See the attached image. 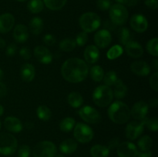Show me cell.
<instances>
[{
    "label": "cell",
    "mask_w": 158,
    "mask_h": 157,
    "mask_svg": "<svg viewBox=\"0 0 158 157\" xmlns=\"http://www.w3.org/2000/svg\"><path fill=\"white\" fill-rule=\"evenodd\" d=\"M0 129H1V123H0Z\"/></svg>",
    "instance_id": "6125c7cd"
},
{
    "label": "cell",
    "mask_w": 158,
    "mask_h": 157,
    "mask_svg": "<svg viewBox=\"0 0 158 157\" xmlns=\"http://www.w3.org/2000/svg\"><path fill=\"white\" fill-rule=\"evenodd\" d=\"M15 18L10 13H5L0 15V32L7 33L13 28Z\"/></svg>",
    "instance_id": "2e32d148"
},
{
    "label": "cell",
    "mask_w": 158,
    "mask_h": 157,
    "mask_svg": "<svg viewBox=\"0 0 158 157\" xmlns=\"http://www.w3.org/2000/svg\"><path fill=\"white\" fill-rule=\"evenodd\" d=\"M112 41V36L109 31L106 29H101L98 31L94 35V42L97 47L104 49L106 48Z\"/></svg>",
    "instance_id": "4fadbf2b"
},
{
    "label": "cell",
    "mask_w": 158,
    "mask_h": 157,
    "mask_svg": "<svg viewBox=\"0 0 158 157\" xmlns=\"http://www.w3.org/2000/svg\"><path fill=\"white\" fill-rule=\"evenodd\" d=\"M34 56L37 61L43 64H49L52 60V55L46 47L38 46L34 49Z\"/></svg>",
    "instance_id": "5bb4252c"
},
{
    "label": "cell",
    "mask_w": 158,
    "mask_h": 157,
    "mask_svg": "<svg viewBox=\"0 0 158 157\" xmlns=\"http://www.w3.org/2000/svg\"><path fill=\"white\" fill-rule=\"evenodd\" d=\"M103 27H104V29L109 31L110 32L111 31H116L117 29V26L114 24L111 20H106L103 23Z\"/></svg>",
    "instance_id": "bcb514c9"
},
{
    "label": "cell",
    "mask_w": 158,
    "mask_h": 157,
    "mask_svg": "<svg viewBox=\"0 0 158 157\" xmlns=\"http://www.w3.org/2000/svg\"><path fill=\"white\" fill-rule=\"evenodd\" d=\"M152 156V153L151 151H145V152H138L137 157H151Z\"/></svg>",
    "instance_id": "f5cc1de1"
},
{
    "label": "cell",
    "mask_w": 158,
    "mask_h": 157,
    "mask_svg": "<svg viewBox=\"0 0 158 157\" xmlns=\"http://www.w3.org/2000/svg\"><path fill=\"white\" fill-rule=\"evenodd\" d=\"M111 121L117 124H124L131 118V110L127 104L121 101H116L110 105L107 111Z\"/></svg>",
    "instance_id": "7a4b0ae2"
},
{
    "label": "cell",
    "mask_w": 158,
    "mask_h": 157,
    "mask_svg": "<svg viewBox=\"0 0 158 157\" xmlns=\"http://www.w3.org/2000/svg\"><path fill=\"white\" fill-rule=\"evenodd\" d=\"M18 2H24V1H26V0H17Z\"/></svg>",
    "instance_id": "94428289"
},
{
    "label": "cell",
    "mask_w": 158,
    "mask_h": 157,
    "mask_svg": "<svg viewBox=\"0 0 158 157\" xmlns=\"http://www.w3.org/2000/svg\"><path fill=\"white\" fill-rule=\"evenodd\" d=\"M83 56H84L85 60L88 63L94 64V63L97 62L100 58V51L97 46L90 45L85 49Z\"/></svg>",
    "instance_id": "d6986e66"
},
{
    "label": "cell",
    "mask_w": 158,
    "mask_h": 157,
    "mask_svg": "<svg viewBox=\"0 0 158 157\" xmlns=\"http://www.w3.org/2000/svg\"><path fill=\"white\" fill-rule=\"evenodd\" d=\"M7 93V88H6V85L0 82V98H2Z\"/></svg>",
    "instance_id": "816d5d0a"
},
{
    "label": "cell",
    "mask_w": 158,
    "mask_h": 157,
    "mask_svg": "<svg viewBox=\"0 0 158 157\" xmlns=\"http://www.w3.org/2000/svg\"><path fill=\"white\" fill-rule=\"evenodd\" d=\"M152 66L154 69H156V70H157L158 69V60L157 59V58H154V59L153 60Z\"/></svg>",
    "instance_id": "11a10c76"
},
{
    "label": "cell",
    "mask_w": 158,
    "mask_h": 157,
    "mask_svg": "<svg viewBox=\"0 0 158 157\" xmlns=\"http://www.w3.org/2000/svg\"><path fill=\"white\" fill-rule=\"evenodd\" d=\"M3 112H4V108H3V106L2 105H0V116L2 115Z\"/></svg>",
    "instance_id": "6f0895ef"
},
{
    "label": "cell",
    "mask_w": 158,
    "mask_h": 157,
    "mask_svg": "<svg viewBox=\"0 0 158 157\" xmlns=\"http://www.w3.org/2000/svg\"><path fill=\"white\" fill-rule=\"evenodd\" d=\"M117 34L120 42L123 46H126L130 41L132 40L131 33L129 29L126 27H121L117 29Z\"/></svg>",
    "instance_id": "484cf974"
},
{
    "label": "cell",
    "mask_w": 158,
    "mask_h": 157,
    "mask_svg": "<svg viewBox=\"0 0 158 157\" xmlns=\"http://www.w3.org/2000/svg\"><path fill=\"white\" fill-rule=\"evenodd\" d=\"M149 105H150V106H151V107H154V108L157 107V105H158V99H156V98L152 99L150 100Z\"/></svg>",
    "instance_id": "db71d44e"
},
{
    "label": "cell",
    "mask_w": 158,
    "mask_h": 157,
    "mask_svg": "<svg viewBox=\"0 0 158 157\" xmlns=\"http://www.w3.org/2000/svg\"><path fill=\"white\" fill-rule=\"evenodd\" d=\"M78 113L82 119L91 124L98 123L101 120V116L98 111L89 106H83L79 110Z\"/></svg>",
    "instance_id": "9c48e42d"
},
{
    "label": "cell",
    "mask_w": 158,
    "mask_h": 157,
    "mask_svg": "<svg viewBox=\"0 0 158 157\" xmlns=\"http://www.w3.org/2000/svg\"><path fill=\"white\" fill-rule=\"evenodd\" d=\"M73 135L79 143H87L94 138V131L87 125L79 123L74 126Z\"/></svg>",
    "instance_id": "ba28073f"
},
{
    "label": "cell",
    "mask_w": 158,
    "mask_h": 157,
    "mask_svg": "<svg viewBox=\"0 0 158 157\" xmlns=\"http://www.w3.org/2000/svg\"><path fill=\"white\" fill-rule=\"evenodd\" d=\"M128 15L127 9L123 5L117 3L110 8V20L117 26L124 25L127 21Z\"/></svg>",
    "instance_id": "52a82bcc"
},
{
    "label": "cell",
    "mask_w": 158,
    "mask_h": 157,
    "mask_svg": "<svg viewBox=\"0 0 158 157\" xmlns=\"http://www.w3.org/2000/svg\"><path fill=\"white\" fill-rule=\"evenodd\" d=\"M79 23L83 32H92L100 27L101 19L97 13L86 12L80 16Z\"/></svg>",
    "instance_id": "277c9868"
},
{
    "label": "cell",
    "mask_w": 158,
    "mask_h": 157,
    "mask_svg": "<svg viewBox=\"0 0 158 157\" xmlns=\"http://www.w3.org/2000/svg\"><path fill=\"white\" fill-rule=\"evenodd\" d=\"M148 109H149V106L148 103L143 101H139L133 106L131 110V115L136 120L142 121L146 118Z\"/></svg>",
    "instance_id": "7c38bea8"
},
{
    "label": "cell",
    "mask_w": 158,
    "mask_h": 157,
    "mask_svg": "<svg viewBox=\"0 0 158 157\" xmlns=\"http://www.w3.org/2000/svg\"><path fill=\"white\" fill-rule=\"evenodd\" d=\"M103 79L105 86H111L115 84V83L118 79V78H117V75L116 73V72H114V71H110V72H108L103 76Z\"/></svg>",
    "instance_id": "8d00e7d4"
},
{
    "label": "cell",
    "mask_w": 158,
    "mask_h": 157,
    "mask_svg": "<svg viewBox=\"0 0 158 157\" xmlns=\"http://www.w3.org/2000/svg\"><path fill=\"white\" fill-rule=\"evenodd\" d=\"M110 154V149L107 146L97 144L90 149V155L92 157H107Z\"/></svg>",
    "instance_id": "83f0119b"
},
{
    "label": "cell",
    "mask_w": 158,
    "mask_h": 157,
    "mask_svg": "<svg viewBox=\"0 0 158 157\" xmlns=\"http://www.w3.org/2000/svg\"><path fill=\"white\" fill-rule=\"evenodd\" d=\"M18 142L13 135L8 132L0 133V153L9 155L16 151Z\"/></svg>",
    "instance_id": "5b68a950"
},
{
    "label": "cell",
    "mask_w": 158,
    "mask_h": 157,
    "mask_svg": "<svg viewBox=\"0 0 158 157\" xmlns=\"http://www.w3.org/2000/svg\"><path fill=\"white\" fill-rule=\"evenodd\" d=\"M152 139L149 135H143L137 142V146H138L139 149L142 152L150 151L151 148L152 147Z\"/></svg>",
    "instance_id": "f1b7e54d"
},
{
    "label": "cell",
    "mask_w": 158,
    "mask_h": 157,
    "mask_svg": "<svg viewBox=\"0 0 158 157\" xmlns=\"http://www.w3.org/2000/svg\"><path fill=\"white\" fill-rule=\"evenodd\" d=\"M31 154L30 147L27 145H22L18 150L19 157H29Z\"/></svg>",
    "instance_id": "60d3db41"
},
{
    "label": "cell",
    "mask_w": 158,
    "mask_h": 157,
    "mask_svg": "<svg viewBox=\"0 0 158 157\" xmlns=\"http://www.w3.org/2000/svg\"><path fill=\"white\" fill-rule=\"evenodd\" d=\"M6 47V41L2 38H0V49H3Z\"/></svg>",
    "instance_id": "9f6ffc18"
},
{
    "label": "cell",
    "mask_w": 158,
    "mask_h": 157,
    "mask_svg": "<svg viewBox=\"0 0 158 157\" xmlns=\"http://www.w3.org/2000/svg\"><path fill=\"white\" fill-rule=\"evenodd\" d=\"M120 145V139L117 137H114L112 138L107 143V148L110 150V149H117L118 146Z\"/></svg>",
    "instance_id": "7dc6e473"
},
{
    "label": "cell",
    "mask_w": 158,
    "mask_h": 157,
    "mask_svg": "<svg viewBox=\"0 0 158 157\" xmlns=\"http://www.w3.org/2000/svg\"><path fill=\"white\" fill-rule=\"evenodd\" d=\"M67 0H43V4L50 10H60L64 7Z\"/></svg>",
    "instance_id": "f546056e"
},
{
    "label": "cell",
    "mask_w": 158,
    "mask_h": 157,
    "mask_svg": "<svg viewBox=\"0 0 158 157\" xmlns=\"http://www.w3.org/2000/svg\"><path fill=\"white\" fill-rule=\"evenodd\" d=\"M68 103L73 108H79L83 103V99L81 94L78 92H72L67 97Z\"/></svg>",
    "instance_id": "4316f807"
},
{
    "label": "cell",
    "mask_w": 158,
    "mask_h": 157,
    "mask_svg": "<svg viewBox=\"0 0 158 157\" xmlns=\"http://www.w3.org/2000/svg\"><path fill=\"white\" fill-rule=\"evenodd\" d=\"M2 77H3V72H2V70L0 69V80L2 78Z\"/></svg>",
    "instance_id": "680465c9"
},
{
    "label": "cell",
    "mask_w": 158,
    "mask_h": 157,
    "mask_svg": "<svg viewBox=\"0 0 158 157\" xmlns=\"http://www.w3.org/2000/svg\"><path fill=\"white\" fill-rule=\"evenodd\" d=\"M123 51V48L121 46H119V45H116V46H113L112 48L109 49L106 55H107V58L109 59H115V58H118L119 56L122 55Z\"/></svg>",
    "instance_id": "d590c367"
},
{
    "label": "cell",
    "mask_w": 158,
    "mask_h": 157,
    "mask_svg": "<svg viewBox=\"0 0 158 157\" xmlns=\"http://www.w3.org/2000/svg\"><path fill=\"white\" fill-rule=\"evenodd\" d=\"M4 126L7 130L12 132H19L23 130V124L18 118L9 116L5 119Z\"/></svg>",
    "instance_id": "44dd1931"
},
{
    "label": "cell",
    "mask_w": 158,
    "mask_h": 157,
    "mask_svg": "<svg viewBox=\"0 0 158 157\" xmlns=\"http://www.w3.org/2000/svg\"><path fill=\"white\" fill-rule=\"evenodd\" d=\"M143 125L146 126L150 130L156 131L158 130V119L157 117H153V118H145L144 119L142 120Z\"/></svg>",
    "instance_id": "f35d334b"
},
{
    "label": "cell",
    "mask_w": 158,
    "mask_h": 157,
    "mask_svg": "<svg viewBox=\"0 0 158 157\" xmlns=\"http://www.w3.org/2000/svg\"><path fill=\"white\" fill-rule=\"evenodd\" d=\"M119 4H121L123 6H134L138 3L140 0H116Z\"/></svg>",
    "instance_id": "681fc988"
},
{
    "label": "cell",
    "mask_w": 158,
    "mask_h": 157,
    "mask_svg": "<svg viewBox=\"0 0 158 157\" xmlns=\"http://www.w3.org/2000/svg\"><path fill=\"white\" fill-rule=\"evenodd\" d=\"M143 128H144V125L142 121L134 120V121L130 122L125 129L126 137L130 140L136 139L143 132Z\"/></svg>",
    "instance_id": "30bf717a"
},
{
    "label": "cell",
    "mask_w": 158,
    "mask_h": 157,
    "mask_svg": "<svg viewBox=\"0 0 158 157\" xmlns=\"http://www.w3.org/2000/svg\"><path fill=\"white\" fill-rule=\"evenodd\" d=\"M114 86V89L113 91V94L115 98L118 99L124 98L127 94V87L123 83V82L120 79H117Z\"/></svg>",
    "instance_id": "cb8c5ba5"
},
{
    "label": "cell",
    "mask_w": 158,
    "mask_h": 157,
    "mask_svg": "<svg viewBox=\"0 0 158 157\" xmlns=\"http://www.w3.org/2000/svg\"><path fill=\"white\" fill-rule=\"evenodd\" d=\"M117 149L119 157H137L138 153L137 146L131 142H123L120 143Z\"/></svg>",
    "instance_id": "8fae6325"
},
{
    "label": "cell",
    "mask_w": 158,
    "mask_h": 157,
    "mask_svg": "<svg viewBox=\"0 0 158 157\" xmlns=\"http://www.w3.org/2000/svg\"><path fill=\"white\" fill-rule=\"evenodd\" d=\"M157 46H158V39L157 38H152V39L149 40L147 44V49H148V52L151 55H154V56L157 57L158 55V50H157Z\"/></svg>",
    "instance_id": "74e56055"
},
{
    "label": "cell",
    "mask_w": 158,
    "mask_h": 157,
    "mask_svg": "<svg viewBox=\"0 0 158 157\" xmlns=\"http://www.w3.org/2000/svg\"><path fill=\"white\" fill-rule=\"evenodd\" d=\"M76 43L79 46H83L88 41V35L87 32H81L77 35V38L75 39Z\"/></svg>",
    "instance_id": "ab89813d"
},
{
    "label": "cell",
    "mask_w": 158,
    "mask_h": 157,
    "mask_svg": "<svg viewBox=\"0 0 158 157\" xmlns=\"http://www.w3.org/2000/svg\"><path fill=\"white\" fill-rule=\"evenodd\" d=\"M27 8L32 13H39L44 8V4L42 0H30L27 4Z\"/></svg>",
    "instance_id": "e575fe53"
},
{
    "label": "cell",
    "mask_w": 158,
    "mask_h": 157,
    "mask_svg": "<svg viewBox=\"0 0 158 157\" xmlns=\"http://www.w3.org/2000/svg\"><path fill=\"white\" fill-rule=\"evenodd\" d=\"M150 85L151 87L154 89V91L157 92L158 90V72H155L150 78Z\"/></svg>",
    "instance_id": "7bdbcfd3"
},
{
    "label": "cell",
    "mask_w": 158,
    "mask_h": 157,
    "mask_svg": "<svg viewBox=\"0 0 158 157\" xmlns=\"http://www.w3.org/2000/svg\"><path fill=\"white\" fill-rule=\"evenodd\" d=\"M13 38L15 42L19 43H23L29 38L28 28L25 25L19 24L15 27L13 31Z\"/></svg>",
    "instance_id": "ffe728a7"
},
{
    "label": "cell",
    "mask_w": 158,
    "mask_h": 157,
    "mask_svg": "<svg viewBox=\"0 0 158 157\" xmlns=\"http://www.w3.org/2000/svg\"><path fill=\"white\" fill-rule=\"evenodd\" d=\"M131 26L135 32L141 33L148 29V20L143 15L135 14L131 17Z\"/></svg>",
    "instance_id": "9a60e30c"
},
{
    "label": "cell",
    "mask_w": 158,
    "mask_h": 157,
    "mask_svg": "<svg viewBox=\"0 0 158 157\" xmlns=\"http://www.w3.org/2000/svg\"><path fill=\"white\" fill-rule=\"evenodd\" d=\"M75 119L71 117H66L63 119L60 123V129L64 132H69L74 129L75 126Z\"/></svg>",
    "instance_id": "1f68e13d"
},
{
    "label": "cell",
    "mask_w": 158,
    "mask_h": 157,
    "mask_svg": "<svg viewBox=\"0 0 158 157\" xmlns=\"http://www.w3.org/2000/svg\"><path fill=\"white\" fill-rule=\"evenodd\" d=\"M36 114L38 118L42 121H48L52 116V112L46 106H40L36 109Z\"/></svg>",
    "instance_id": "4dcf8cb0"
},
{
    "label": "cell",
    "mask_w": 158,
    "mask_h": 157,
    "mask_svg": "<svg viewBox=\"0 0 158 157\" xmlns=\"http://www.w3.org/2000/svg\"><path fill=\"white\" fill-rule=\"evenodd\" d=\"M20 76L25 82H31L35 77V68L30 63L23 65L20 69Z\"/></svg>",
    "instance_id": "603a6c76"
},
{
    "label": "cell",
    "mask_w": 158,
    "mask_h": 157,
    "mask_svg": "<svg viewBox=\"0 0 158 157\" xmlns=\"http://www.w3.org/2000/svg\"><path fill=\"white\" fill-rule=\"evenodd\" d=\"M125 50H126L128 55L135 58L142 56L143 53V49L141 45H140L137 42L133 41V40L130 41L125 46Z\"/></svg>",
    "instance_id": "ac0fdd59"
},
{
    "label": "cell",
    "mask_w": 158,
    "mask_h": 157,
    "mask_svg": "<svg viewBox=\"0 0 158 157\" xmlns=\"http://www.w3.org/2000/svg\"><path fill=\"white\" fill-rule=\"evenodd\" d=\"M97 6L100 10H108L111 7V1L110 0H98L97 2Z\"/></svg>",
    "instance_id": "b9f144b4"
},
{
    "label": "cell",
    "mask_w": 158,
    "mask_h": 157,
    "mask_svg": "<svg viewBox=\"0 0 158 157\" xmlns=\"http://www.w3.org/2000/svg\"><path fill=\"white\" fill-rule=\"evenodd\" d=\"M60 49L63 52H71L77 46L75 39L73 38H65L60 42Z\"/></svg>",
    "instance_id": "d6a6232c"
},
{
    "label": "cell",
    "mask_w": 158,
    "mask_h": 157,
    "mask_svg": "<svg viewBox=\"0 0 158 157\" xmlns=\"http://www.w3.org/2000/svg\"><path fill=\"white\" fill-rule=\"evenodd\" d=\"M43 21L40 17H34L29 22V29L33 35H38L43 32Z\"/></svg>",
    "instance_id": "d4e9b609"
},
{
    "label": "cell",
    "mask_w": 158,
    "mask_h": 157,
    "mask_svg": "<svg viewBox=\"0 0 158 157\" xmlns=\"http://www.w3.org/2000/svg\"><path fill=\"white\" fill-rule=\"evenodd\" d=\"M114 99L113 90L110 86H99L94 89L93 99L99 107H106L109 106Z\"/></svg>",
    "instance_id": "3957f363"
},
{
    "label": "cell",
    "mask_w": 158,
    "mask_h": 157,
    "mask_svg": "<svg viewBox=\"0 0 158 157\" xmlns=\"http://www.w3.org/2000/svg\"><path fill=\"white\" fill-rule=\"evenodd\" d=\"M61 73L66 81L78 83L87 77L89 68L81 58H70L63 62L61 67Z\"/></svg>",
    "instance_id": "6da1fadb"
},
{
    "label": "cell",
    "mask_w": 158,
    "mask_h": 157,
    "mask_svg": "<svg viewBox=\"0 0 158 157\" xmlns=\"http://www.w3.org/2000/svg\"><path fill=\"white\" fill-rule=\"evenodd\" d=\"M16 51H17V46H15V44H14V43H11V44L9 45V46H7V48H6V55L9 57L13 56V55L15 54V52H16Z\"/></svg>",
    "instance_id": "c3c4849f"
},
{
    "label": "cell",
    "mask_w": 158,
    "mask_h": 157,
    "mask_svg": "<svg viewBox=\"0 0 158 157\" xmlns=\"http://www.w3.org/2000/svg\"><path fill=\"white\" fill-rule=\"evenodd\" d=\"M55 157H65L64 155H63V154H56V155H55Z\"/></svg>",
    "instance_id": "91938a15"
},
{
    "label": "cell",
    "mask_w": 158,
    "mask_h": 157,
    "mask_svg": "<svg viewBox=\"0 0 158 157\" xmlns=\"http://www.w3.org/2000/svg\"><path fill=\"white\" fill-rule=\"evenodd\" d=\"M90 77L94 81L100 82L103 80L104 76L103 69L100 66H94L90 69Z\"/></svg>",
    "instance_id": "836d02e7"
},
{
    "label": "cell",
    "mask_w": 158,
    "mask_h": 157,
    "mask_svg": "<svg viewBox=\"0 0 158 157\" xmlns=\"http://www.w3.org/2000/svg\"><path fill=\"white\" fill-rule=\"evenodd\" d=\"M56 37L54 36L53 35H52V34H46V35H45L44 37H43V42H44L46 46H53L56 43Z\"/></svg>",
    "instance_id": "ee69618b"
},
{
    "label": "cell",
    "mask_w": 158,
    "mask_h": 157,
    "mask_svg": "<svg viewBox=\"0 0 158 157\" xmlns=\"http://www.w3.org/2000/svg\"><path fill=\"white\" fill-rule=\"evenodd\" d=\"M57 149L56 145L50 141H42L33 148V157H55Z\"/></svg>",
    "instance_id": "8992f818"
},
{
    "label": "cell",
    "mask_w": 158,
    "mask_h": 157,
    "mask_svg": "<svg viewBox=\"0 0 158 157\" xmlns=\"http://www.w3.org/2000/svg\"><path fill=\"white\" fill-rule=\"evenodd\" d=\"M78 148L77 142L73 139H66L60 145V150L62 153L69 155L77 151Z\"/></svg>",
    "instance_id": "7402d4cb"
},
{
    "label": "cell",
    "mask_w": 158,
    "mask_h": 157,
    "mask_svg": "<svg viewBox=\"0 0 158 157\" xmlns=\"http://www.w3.org/2000/svg\"><path fill=\"white\" fill-rule=\"evenodd\" d=\"M131 69L133 73L140 76H146L151 72V67L143 61H135L131 64Z\"/></svg>",
    "instance_id": "e0dca14e"
},
{
    "label": "cell",
    "mask_w": 158,
    "mask_h": 157,
    "mask_svg": "<svg viewBox=\"0 0 158 157\" xmlns=\"http://www.w3.org/2000/svg\"><path fill=\"white\" fill-rule=\"evenodd\" d=\"M145 5L150 9L156 10L157 9V0H145Z\"/></svg>",
    "instance_id": "f907efd6"
},
{
    "label": "cell",
    "mask_w": 158,
    "mask_h": 157,
    "mask_svg": "<svg viewBox=\"0 0 158 157\" xmlns=\"http://www.w3.org/2000/svg\"><path fill=\"white\" fill-rule=\"evenodd\" d=\"M19 55L25 60H28L31 58V51L28 47H23L19 50Z\"/></svg>",
    "instance_id": "f6af8a7d"
}]
</instances>
